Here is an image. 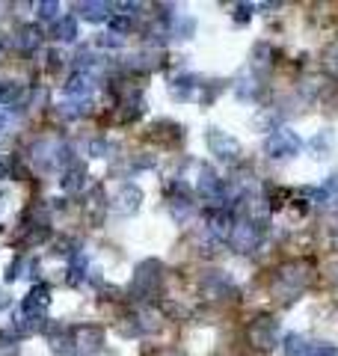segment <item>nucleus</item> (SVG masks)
Returning a JSON list of instances; mask_svg holds the SVG:
<instances>
[{
  "label": "nucleus",
  "mask_w": 338,
  "mask_h": 356,
  "mask_svg": "<svg viewBox=\"0 0 338 356\" xmlns=\"http://www.w3.org/2000/svg\"><path fill=\"white\" fill-rule=\"evenodd\" d=\"M98 45H104V48H119V45H122V36H116V33H104L101 39H98Z\"/></svg>",
  "instance_id": "obj_30"
},
{
  "label": "nucleus",
  "mask_w": 338,
  "mask_h": 356,
  "mask_svg": "<svg viewBox=\"0 0 338 356\" xmlns=\"http://www.w3.org/2000/svg\"><path fill=\"white\" fill-rule=\"evenodd\" d=\"M199 196H202L205 202H211V205L226 202V184H223V178H217L211 170H208V166L199 172Z\"/></svg>",
  "instance_id": "obj_10"
},
{
  "label": "nucleus",
  "mask_w": 338,
  "mask_h": 356,
  "mask_svg": "<svg viewBox=\"0 0 338 356\" xmlns=\"http://www.w3.org/2000/svg\"><path fill=\"white\" fill-rule=\"evenodd\" d=\"M27 101V86L18 81H3L0 83V104L6 107H21Z\"/></svg>",
  "instance_id": "obj_14"
},
{
  "label": "nucleus",
  "mask_w": 338,
  "mask_h": 356,
  "mask_svg": "<svg viewBox=\"0 0 338 356\" xmlns=\"http://www.w3.org/2000/svg\"><path fill=\"white\" fill-rule=\"evenodd\" d=\"M83 279H86V259H83V253H74L72 255V264H68V282L81 285Z\"/></svg>",
  "instance_id": "obj_21"
},
{
  "label": "nucleus",
  "mask_w": 338,
  "mask_h": 356,
  "mask_svg": "<svg viewBox=\"0 0 338 356\" xmlns=\"http://www.w3.org/2000/svg\"><path fill=\"white\" fill-rule=\"evenodd\" d=\"M24 264H27L24 259H18V261H12V264H9V270H6V279L12 282V279H18V276H24V273H21V270H24Z\"/></svg>",
  "instance_id": "obj_29"
},
{
  "label": "nucleus",
  "mask_w": 338,
  "mask_h": 356,
  "mask_svg": "<svg viewBox=\"0 0 338 356\" xmlns=\"http://www.w3.org/2000/svg\"><path fill=\"white\" fill-rule=\"evenodd\" d=\"M169 211H172L178 223H184V220H190V214H193V202L187 199V196H172V199H169Z\"/></svg>",
  "instance_id": "obj_19"
},
{
  "label": "nucleus",
  "mask_w": 338,
  "mask_h": 356,
  "mask_svg": "<svg viewBox=\"0 0 338 356\" xmlns=\"http://www.w3.org/2000/svg\"><path fill=\"white\" fill-rule=\"evenodd\" d=\"M232 229H235V220H232V214H228L226 208H217V211H211V217H208V232H211L214 237L228 241V237H232Z\"/></svg>",
  "instance_id": "obj_13"
},
{
  "label": "nucleus",
  "mask_w": 338,
  "mask_h": 356,
  "mask_svg": "<svg viewBox=\"0 0 338 356\" xmlns=\"http://www.w3.org/2000/svg\"><path fill=\"white\" fill-rule=\"evenodd\" d=\"M235 92L241 95V98H252V95L258 92V83H255V81H250V77H241V81L235 83Z\"/></svg>",
  "instance_id": "obj_25"
},
{
  "label": "nucleus",
  "mask_w": 338,
  "mask_h": 356,
  "mask_svg": "<svg viewBox=\"0 0 338 356\" xmlns=\"http://www.w3.org/2000/svg\"><path fill=\"white\" fill-rule=\"evenodd\" d=\"M48 306H51V288H48V285H36V288H30V294L24 297L21 312H24V318H42L48 312Z\"/></svg>",
  "instance_id": "obj_9"
},
{
  "label": "nucleus",
  "mask_w": 338,
  "mask_h": 356,
  "mask_svg": "<svg viewBox=\"0 0 338 356\" xmlns=\"http://www.w3.org/2000/svg\"><path fill=\"white\" fill-rule=\"evenodd\" d=\"M300 148H303V140L297 137V131H291V128H276V131H270V137L264 140V152L270 157H279V161L294 157Z\"/></svg>",
  "instance_id": "obj_2"
},
{
  "label": "nucleus",
  "mask_w": 338,
  "mask_h": 356,
  "mask_svg": "<svg viewBox=\"0 0 338 356\" xmlns=\"http://www.w3.org/2000/svg\"><path fill=\"white\" fill-rule=\"evenodd\" d=\"M157 285H161V264H157V261H143L134 270L131 294L140 297V300H146V297H152L157 291Z\"/></svg>",
  "instance_id": "obj_5"
},
{
  "label": "nucleus",
  "mask_w": 338,
  "mask_h": 356,
  "mask_svg": "<svg viewBox=\"0 0 338 356\" xmlns=\"http://www.w3.org/2000/svg\"><path fill=\"white\" fill-rule=\"evenodd\" d=\"M68 344H72L74 356H95L98 350H101V344H104V333H101V326H95V324L77 326Z\"/></svg>",
  "instance_id": "obj_4"
},
{
  "label": "nucleus",
  "mask_w": 338,
  "mask_h": 356,
  "mask_svg": "<svg viewBox=\"0 0 338 356\" xmlns=\"http://www.w3.org/2000/svg\"><path fill=\"white\" fill-rule=\"evenodd\" d=\"M250 344L255 350H261V353H267V350H273L276 348V335H279V324H276L273 318H255L252 324H250Z\"/></svg>",
  "instance_id": "obj_6"
},
{
  "label": "nucleus",
  "mask_w": 338,
  "mask_h": 356,
  "mask_svg": "<svg viewBox=\"0 0 338 356\" xmlns=\"http://www.w3.org/2000/svg\"><path fill=\"white\" fill-rule=\"evenodd\" d=\"M110 30H113L116 36L119 33H128V30H131V21H128L125 15H116V18H110Z\"/></svg>",
  "instance_id": "obj_28"
},
{
  "label": "nucleus",
  "mask_w": 338,
  "mask_h": 356,
  "mask_svg": "<svg viewBox=\"0 0 338 356\" xmlns=\"http://www.w3.org/2000/svg\"><path fill=\"white\" fill-rule=\"evenodd\" d=\"M59 184H63V193H81L86 187V170L83 166H72V170L63 172Z\"/></svg>",
  "instance_id": "obj_17"
},
{
  "label": "nucleus",
  "mask_w": 338,
  "mask_h": 356,
  "mask_svg": "<svg viewBox=\"0 0 338 356\" xmlns=\"http://www.w3.org/2000/svg\"><path fill=\"white\" fill-rule=\"evenodd\" d=\"M54 39H59V42H74L77 39V21L74 18H59L57 27H54Z\"/></svg>",
  "instance_id": "obj_20"
},
{
  "label": "nucleus",
  "mask_w": 338,
  "mask_h": 356,
  "mask_svg": "<svg viewBox=\"0 0 338 356\" xmlns=\"http://www.w3.org/2000/svg\"><path fill=\"white\" fill-rule=\"evenodd\" d=\"M324 66L330 68L332 75H338V42L330 48V51H326V59H324Z\"/></svg>",
  "instance_id": "obj_27"
},
{
  "label": "nucleus",
  "mask_w": 338,
  "mask_h": 356,
  "mask_svg": "<svg viewBox=\"0 0 338 356\" xmlns=\"http://www.w3.org/2000/svg\"><path fill=\"white\" fill-rule=\"evenodd\" d=\"M205 143H208V152H211L217 161L223 164H237L241 161V143L235 140V137H228L220 128H211V131L205 134Z\"/></svg>",
  "instance_id": "obj_3"
},
{
  "label": "nucleus",
  "mask_w": 338,
  "mask_h": 356,
  "mask_svg": "<svg viewBox=\"0 0 338 356\" xmlns=\"http://www.w3.org/2000/svg\"><path fill=\"white\" fill-rule=\"evenodd\" d=\"M330 146H332V131H321V134H317L315 140H312V148L317 152V157H324V152H326Z\"/></svg>",
  "instance_id": "obj_24"
},
{
  "label": "nucleus",
  "mask_w": 338,
  "mask_h": 356,
  "mask_svg": "<svg viewBox=\"0 0 338 356\" xmlns=\"http://www.w3.org/2000/svg\"><path fill=\"white\" fill-rule=\"evenodd\" d=\"M315 279V267L312 261H288L279 267V276H276V285H279V291H285L288 297L285 300H291V297H297L303 288H309V282Z\"/></svg>",
  "instance_id": "obj_1"
},
{
  "label": "nucleus",
  "mask_w": 338,
  "mask_h": 356,
  "mask_svg": "<svg viewBox=\"0 0 338 356\" xmlns=\"http://www.w3.org/2000/svg\"><path fill=\"white\" fill-rule=\"evenodd\" d=\"M140 202H143V193H140V187H134V184H122L116 190V196H113V202H110V208L116 214H134L137 208H140Z\"/></svg>",
  "instance_id": "obj_11"
},
{
  "label": "nucleus",
  "mask_w": 338,
  "mask_h": 356,
  "mask_svg": "<svg viewBox=\"0 0 338 356\" xmlns=\"http://www.w3.org/2000/svg\"><path fill=\"white\" fill-rule=\"evenodd\" d=\"M312 356H338V350L332 348V344H315Z\"/></svg>",
  "instance_id": "obj_32"
},
{
  "label": "nucleus",
  "mask_w": 338,
  "mask_h": 356,
  "mask_svg": "<svg viewBox=\"0 0 338 356\" xmlns=\"http://www.w3.org/2000/svg\"><path fill=\"white\" fill-rule=\"evenodd\" d=\"M39 42H42V27L39 24H24L15 33V45L21 48V51H33V48H39Z\"/></svg>",
  "instance_id": "obj_15"
},
{
  "label": "nucleus",
  "mask_w": 338,
  "mask_h": 356,
  "mask_svg": "<svg viewBox=\"0 0 338 356\" xmlns=\"http://www.w3.org/2000/svg\"><path fill=\"white\" fill-rule=\"evenodd\" d=\"M89 92H92V75L89 72H74L68 77V83H66L68 101H86Z\"/></svg>",
  "instance_id": "obj_12"
},
{
  "label": "nucleus",
  "mask_w": 338,
  "mask_h": 356,
  "mask_svg": "<svg viewBox=\"0 0 338 356\" xmlns=\"http://www.w3.org/2000/svg\"><path fill=\"white\" fill-rule=\"evenodd\" d=\"M193 86H196V77L193 75L178 77V81H172V98H190Z\"/></svg>",
  "instance_id": "obj_22"
},
{
  "label": "nucleus",
  "mask_w": 338,
  "mask_h": 356,
  "mask_svg": "<svg viewBox=\"0 0 338 356\" xmlns=\"http://www.w3.org/2000/svg\"><path fill=\"white\" fill-rule=\"evenodd\" d=\"M66 155H68V148L59 143L57 137H45V140H39V143L33 146V161L42 164V166H57V164H63Z\"/></svg>",
  "instance_id": "obj_8"
},
{
  "label": "nucleus",
  "mask_w": 338,
  "mask_h": 356,
  "mask_svg": "<svg viewBox=\"0 0 338 356\" xmlns=\"http://www.w3.org/2000/svg\"><path fill=\"white\" fill-rule=\"evenodd\" d=\"M36 9H39V18H42V21H54L57 12H59V3H54V0H45V3H39Z\"/></svg>",
  "instance_id": "obj_26"
},
{
  "label": "nucleus",
  "mask_w": 338,
  "mask_h": 356,
  "mask_svg": "<svg viewBox=\"0 0 338 356\" xmlns=\"http://www.w3.org/2000/svg\"><path fill=\"white\" fill-rule=\"evenodd\" d=\"M232 246L237 253H252L258 244H261V226L252 223V220H241V223H235V229H232Z\"/></svg>",
  "instance_id": "obj_7"
},
{
  "label": "nucleus",
  "mask_w": 338,
  "mask_h": 356,
  "mask_svg": "<svg viewBox=\"0 0 338 356\" xmlns=\"http://www.w3.org/2000/svg\"><path fill=\"white\" fill-rule=\"evenodd\" d=\"M235 9H237V15H235L237 21H246V18H250V12H252V6H250V3H237Z\"/></svg>",
  "instance_id": "obj_33"
},
{
  "label": "nucleus",
  "mask_w": 338,
  "mask_h": 356,
  "mask_svg": "<svg viewBox=\"0 0 338 356\" xmlns=\"http://www.w3.org/2000/svg\"><path fill=\"white\" fill-rule=\"evenodd\" d=\"M312 348H315V342L303 339V335H288L285 339V353L288 356H312Z\"/></svg>",
  "instance_id": "obj_18"
},
{
  "label": "nucleus",
  "mask_w": 338,
  "mask_h": 356,
  "mask_svg": "<svg viewBox=\"0 0 338 356\" xmlns=\"http://www.w3.org/2000/svg\"><path fill=\"white\" fill-rule=\"evenodd\" d=\"M110 3H104V0H86V3H77V12L86 21H104L107 15H110Z\"/></svg>",
  "instance_id": "obj_16"
},
{
  "label": "nucleus",
  "mask_w": 338,
  "mask_h": 356,
  "mask_svg": "<svg viewBox=\"0 0 338 356\" xmlns=\"http://www.w3.org/2000/svg\"><path fill=\"white\" fill-rule=\"evenodd\" d=\"M89 152H92V157H104L107 152H110V146H107L104 140H95V143H89Z\"/></svg>",
  "instance_id": "obj_31"
},
{
  "label": "nucleus",
  "mask_w": 338,
  "mask_h": 356,
  "mask_svg": "<svg viewBox=\"0 0 338 356\" xmlns=\"http://www.w3.org/2000/svg\"><path fill=\"white\" fill-rule=\"evenodd\" d=\"M196 30V21L190 15H175L172 18V33H184V39H190Z\"/></svg>",
  "instance_id": "obj_23"
}]
</instances>
